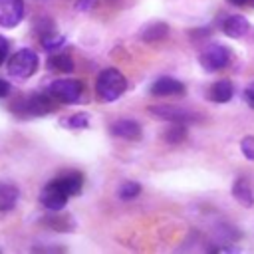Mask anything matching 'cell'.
<instances>
[{"label":"cell","instance_id":"cell-11","mask_svg":"<svg viewBox=\"0 0 254 254\" xmlns=\"http://www.w3.org/2000/svg\"><path fill=\"white\" fill-rule=\"evenodd\" d=\"M248 28H250L248 20H246L244 16H238V14L228 16V18L222 22V32H224L228 38H234V40L242 38V36L248 32Z\"/></svg>","mask_w":254,"mask_h":254},{"label":"cell","instance_id":"cell-15","mask_svg":"<svg viewBox=\"0 0 254 254\" xmlns=\"http://www.w3.org/2000/svg\"><path fill=\"white\" fill-rule=\"evenodd\" d=\"M18 200V189L8 185V183H0V210H10Z\"/></svg>","mask_w":254,"mask_h":254},{"label":"cell","instance_id":"cell-2","mask_svg":"<svg viewBox=\"0 0 254 254\" xmlns=\"http://www.w3.org/2000/svg\"><path fill=\"white\" fill-rule=\"evenodd\" d=\"M127 89L125 75L115 67H105L99 71L95 79V91L103 101H115L119 99Z\"/></svg>","mask_w":254,"mask_h":254},{"label":"cell","instance_id":"cell-12","mask_svg":"<svg viewBox=\"0 0 254 254\" xmlns=\"http://www.w3.org/2000/svg\"><path fill=\"white\" fill-rule=\"evenodd\" d=\"M232 93H234V87L228 79H218L210 85L208 89V99L214 101V103H226L232 99Z\"/></svg>","mask_w":254,"mask_h":254},{"label":"cell","instance_id":"cell-23","mask_svg":"<svg viewBox=\"0 0 254 254\" xmlns=\"http://www.w3.org/2000/svg\"><path fill=\"white\" fill-rule=\"evenodd\" d=\"M10 93V83L6 79H0V97H6Z\"/></svg>","mask_w":254,"mask_h":254},{"label":"cell","instance_id":"cell-3","mask_svg":"<svg viewBox=\"0 0 254 254\" xmlns=\"http://www.w3.org/2000/svg\"><path fill=\"white\" fill-rule=\"evenodd\" d=\"M38 65H40L38 54L34 50H30V48H24V50H18L10 58L8 75L14 77V79H28L38 71Z\"/></svg>","mask_w":254,"mask_h":254},{"label":"cell","instance_id":"cell-9","mask_svg":"<svg viewBox=\"0 0 254 254\" xmlns=\"http://www.w3.org/2000/svg\"><path fill=\"white\" fill-rule=\"evenodd\" d=\"M151 95L155 97H169V95H183L185 93V83H181L175 77H159L153 81L149 87Z\"/></svg>","mask_w":254,"mask_h":254},{"label":"cell","instance_id":"cell-5","mask_svg":"<svg viewBox=\"0 0 254 254\" xmlns=\"http://www.w3.org/2000/svg\"><path fill=\"white\" fill-rule=\"evenodd\" d=\"M198 62L204 71H218L226 67V64L230 62V52L222 44H210L200 52Z\"/></svg>","mask_w":254,"mask_h":254},{"label":"cell","instance_id":"cell-4","mask_svg":"<svg viewBox=\"0 0 254 254\" xmlns=\"http://www.w3.org/2000/svg\"><path fill=\"white\" fill-rule=\"evenodd\" d=\"M50 95H54V99L62 101V103H77L83 95V83L79 79L73 77H65V79H56L50 85Z\"/></svg>","mask_w":254,"mask_h":254},{"label":"cell","instance_id":"cell-1","mask_svg":"<svg viewBox=\"0 0 254 254\" xmlns=\"http://www.w3.org/2000/svg\"><path fill=\"white\" fill-rule=\"evenodd\" d=\"M81 187H83V177H81V173H67V175H64V177H58V179L50 181V183L42 189V192H40V202H42L44 208L58 212V210H62V208L65 206V202H67L69 196L79 194Z\"/></svg>","mask_w":254,"mask_h":254},{"label":"cell","instance_id":"cell-13","mask_svg":"<svg viewBox=\"0 0 254 254\" xmlns=\"http://www.w3.org/2000/svg\"><path fill=\"white\" fill-rule=\"evenodd\" d=\"M232 194H234V198H236L242 206H252V204H254L252 187H250V183L244 181V179H238V181L232 185Z\"/></svg>","mask_w":254,"mask_h":254},{"label":"cell","instance_id":"cell-22","mask_svg":"<svg viewBox=\"0 0 254 254\" xmlns=\"http://www.w3.org/2000/svg\"><path fill=\"white\" fill-rule=\"evenodd\" d=\"M244 97H246L248 103L254 107V81H252L250 85H246V89H244Z\"/></svg>","mask_w":254,"mask_h":254},{"label":"cell","instance_id":"cell-16","mask_svg":"<svg viewBox=\"0 0 254 254\" xmlns=\"http://www.w3.org/2000/svg\"><path fill=\"white\" fill-rule=\"evenodd\" d=\"M48 65L52 69H56V71H65V73H69L73 69V62H71V58L67 54H56V56H52L48 60Z\"/></svg>","mask_w":254,"mask_h":254},{"label":"cell","instance_id":"cell-20","mask_svg":"<svg viewBox=\"0 0 254 254\" xmlns=\"http://www.w3.org/2000/svg\"><path fill=\"white\" fill-rule=\"evenodd\" d=\"M240 151L248 161H254V135H246L240 141Z\"/></svg>","mask_w":254,"mask_h":254},{"label":"cell","instance_id":"cell-7","mask_svg":"<svg viewBox=\"0 0 254 254\" xmlns=\"http://www.w3.org/2000/svg\"><path fill=\"white\" fill-rule=\"evenodd\" d=\"M24 20V2L22 0H0V26L16 28Z\"/></svg>","mask_w":254,"mask_h":254},{"label":"cell","instance_id":"cell-14","mask_svg":"<svg viewBox=\"0 0 254 254\" xmlns=\"http://www.w3.org/2000/svg\"><path fill=\"white\" fill-rule=\"evenodd\" d=\"M167 34H169V26H167V24H163V22H153V24H149V26L143 28L141 38H143L145 42H159V40H163Z\"/></svg>","mask_w":254,"mask_h":254},{"label":"cell","instance_id":"cell-8","mask_svg":"<svg viewBox=\"0 0 254 254\" xmlns=\"http://www.w3.org/2000/svg\"><path fill=\"white\" fill-rule=\"evenodd\" d=\"M149 113L157 119H163V121H169V123H190L194 121L196 117L185 109H179L175 105H151L149 107Z\"/></svg>","mask_w":254,"mask_h":254},{"label":"cell","instance_id":"cell-19","mask_svg":"<svg viewBox=\"0 0 254 254\" xmlns=\"http://www.w3.org/2000/svg\"><path fill=\"white\" fill-rule=\"evenodd\" d=\"M139 192H141V185H139V183H133V181H127V183H123V185L119 187V196H121L123 200H131V198H135Z\"/></svg>","mask_w":254,"mask_h":254},{"label":"cell","instance_id":"cell-24","mask_svg":"<svg viewBox=\"0 0 254 254\" xmlns=\"http://www.w3.org/2000/svg\"><path fill=\"white\" fill-rule=\"evenodd\" d=\"M230 4H234V6H246V4H250L252 0H228Z\"/></svg>","mask_w":254,"mask_h":254},{"label":"cell","instance_id":"cell-10","mask_svg":"<svg viewBox=\"0 0 254 254\" xmlns=\"http://www.w3.org/2000/svg\"><path fill=\"white\" fill-rule=\"evenodd\" d=\"M111 133L119 139L137 141V139H141V125L133 119H119L111 125Z\"/></svg>","mask_w":254,"mask_h":254},{"label":"cell","instance_id":"cell-18","mask_svg":"<svg viewBox=\"0 0 254 254\" xmlns=\"http://www.w3.org/2000/svg\"><path fill=\"white\" fill-rule=\"evenodd\" d=\"M89 123V117L85 113H73L67 119H62V125H65L67 129H85Z\"/></svg>","mask_w":254,"mask_h":254},{"label":"cell","instance_id":"cell-21","mask_svg":"<svg viewBox=\"0 0 254 254\" xmlns=\"http://www.w3.org/2000/svg\"><path fill=\"white\" fill-rule=\"evenodd\" d=\"M8 50H10L8 40H6L4 36H0V64H4V60H6V56H8Z\"/></svg>","mask_w":254,"mask_h":254},{"label":"cell","instance_id":"cell-6","mask_svg":"<svg viewBox=\"0 0 254 254\" xmlns=\"http://www.w3.org/2000/svg\"><path fill=\"white\" fill-rule=\"evenodd\" d=\"M54 107H56L54 95H42V93H32L16 105V109L26 111V115H46L52 113Z\"/></svg>","mask_w":254,"mask_h":254},{"label":"cell","instance_id":"cell-17","mask_svg":"<svg viewBox=\"0 0 254 254\" xmlns=\"http://www.w3.org/2000/svg\"><path fill=\"white\" fill-rule=\"evenodd\" d=\"M185 137H187L185 123H171V127H169L167 133H165L167 143H181Z\"/></svg>","mask_w":254,"mask_h":254}]
</instances>
